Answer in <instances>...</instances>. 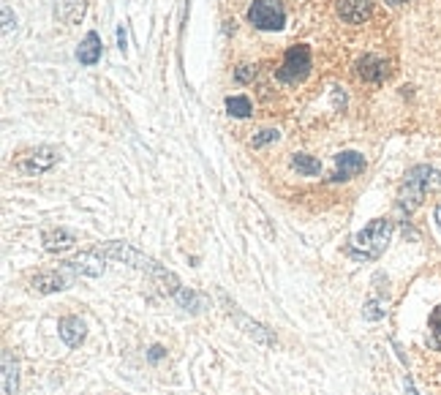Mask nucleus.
Masks as SVG:
<instances>
[{
  "instance_id": "obj_1",
  "label": "nucleus",
  "mask_w": 441,
  "mask_h": 395,
  "mask_svg": "<svg viewBox=\"0 0 441 395\" xmlns=\"http://www.w3.org/2000/svg\"><path fill=\"white\" fill-rule=\"evenodd\" d=\"M390 237H393V221L387 219L370 221L359 235H354L352 246H349V257L352 259L373 262V259H379L387 251Z\"/></svg>"
},
{
  "instance_id": "obj_2",
  "label": "nucleus",
  "mask_w": 441,
  "mask_h": 395,
  "mask_svg": "<svg viewBox=\"0 0 441 395\" xmlns=\"http://www.w3.org/2000/svg\"><path fill=\"white\" fill-rule=\"evenodd\" d=\"M433 188H441V172L436 169H431V167H414L406 180H403V188H400V208L406 210V213H411V210H417L420 205H422V199H425V194L428 191H433Z\"/></svg>"
},
{
  "instance_id": "obj_3",
  "label": "nucleus",
  "mask_w": 441,
  "mask_h": 395,
  "mask_svg": "<svg viewBox=\"0 0 441 395\" xmlns=\"http://www.w3.org/2000/svg\"><path fill=\"white\" fill-rule=\"evenodd\" d=\"M57 161H60V150H57V147H49V145H41V147L25 150V153L14 161V169H17L19 175L39 177V175H44V172H49Z\"/></svg>"
},
{
  "instance_id": "obj_4",
  "label": "nucleus",
  "mask_w": 441,
  "mask_h": 395,
  "mask_svg": "<svg viewBox=\"0 0 441 395\" xmlns=\"http://www.w3.org/2000/svg\"><path fill=\"white\" fill-rule=\"evenodd\" d=\"M95 251L104 257V259H115V262H123V264H131V267H139V270H147V273H158L161 267L153 262L150 257H144L142 251H136L133 246L129 243H120V240H109V243H101L95 246Z\"/></svg>"
},
{
  "instance_id": "obj_5",
  "label": "nucleus",
  "mask_w": 441,
  "mask_h": 395,
  "mask_svg": "<svg viewBox=\"0 0 441 395\" xmlns=\"http://www.w3.org/2000/svg\"><path fill=\"white\" fill-rule=\"evenodd\" d=\"M310 74V49L306 44L289 46L283 55V63L278 68V80L286 85H297Z\"/></svg>"
},
{
  "instance_id": "obj_6",
  "label": "nucleus",
  "mask_w": 441,
  "mask_h": 395,
  "mask_svg": "<svg viewBox=\"0 0 441 395\" xmlns=\"http://www.w3.org/2000/svg\"><path fill=\"white\" fill-rule=\"evenodd\" d=\"M248 19L251 25H256L259 30H281L283 22H286V14L278 3H270V0H256L251 8H248Z\"/></svg>"
},
{
  "instance_id": "obj_7",
  "label": "nucleus",
  "mask_w": 441,
  "mask_h": 395,
  "mask_svg": "<svg viewBox=\"0 0 441 395\" xmlns=\"http://www.w3.org/2000/svg\"><path fill=\"white\" fill-rule=\"evenodd\" d=\"M362 169H365V158H362V153H357V150H344V153L335 158V172H332V180H335V183H341V180H352V177H357Z\"/></svg>"
},
{
  "instance_id": "obj_8",
  "label": "nucleus",
  "mask_w": 441,
  "mask_h": 395,
  "mask_svg": "<svg viewBox=\"0 0 441 395\" xmlns=\"http://www.w3.org/2000/svg\"><path fill=\"white\" fill-rule=\"evenodd\" d=\"M63 267H66V270H74V273H79V275H88V278H98V275L104 273V257L93 248V251H85V254H79V257L63 262Z\"/></svg>"
},
{
  "instance_id": "obj_9",
  "label": "nucleus",
  "mask_w": 441,
  "mask_h": 395,
  "mask_svg": "<svg viewBox=\"0 0 441 395\" xmlns=\"http://www.w3.org/2000/svg\"><path fill=\"white\" fill-rule=\"evenodd\" d=\"M57 333H60V338L66 341V347L77 349V347H82V341H85V336H88V324H85V319H79V316H63L60 324H57Z\"/></svg>"
},
{
  "instance_id": "obj_10",
  "label": "nucleus",
  "mask_w": 441,
  "mask_h": 395,
  "mask_svg": "<svg viewBox=\"0 0 441 395\" xmlns=\"http://www.w3.org/2000/svg\"><path fill=\"white\" fill-rule=\"evenodd\" d=\"M220 300H223V306H226V311H229V316H234L237 319V324L251 336V338H256V341H262V344H275V338H272V333H267L265 324H259V322H251L245 313H240L237 311V306L234 303H229L223 295H220Z\"/></svg>"
},
{
  "instance_id": "obj_11",
  "label": "nucleus",
  "mask_w": 441,
  "mask_h": 395,
  "mask_svg": "<svg viewBox=\"0 0 441 395\" xmlns=\"http://www.w3.org/2000/svg\"><path fill=\"white\" fill-rule=\"evenodd\" d=\"M357 74L365 82H384L390 74V66H387V60H382L376 55H365L357 60Z\"/></svg>"
},
{
  "instance_id": "obj_12",
  "label": "nucleus",
  "mask_w": 441,
  "mask_h": 395,
  "mask_svg": "<svg viewBox=\"0 0 441 395\" xmlns=\"http://www.w3.org/2000/svg\"><path fill=\"white\" fill-rule=\"evenodd\" d=\"M66 286H68V278L57 270H44L30 281V289L36 295H55V292H63Z\"/></svg>"
},
{
  "instance_id": "obj_13",
  "label": "nucleus",
  "mask_w": 441,
  "mask_h": 395,
  "mask_svg": "<svg viewBox=\"0 0 441 395\" xmlns=\"http://www.w3.org/2000/svg\"><path fill=\"white\" fill-rule=\"evenodd\" d=\"M41 243H44V248L49 254H63V251H68V248L77 243V235L68 232V229H63V226L44 229V232H41Z\"/></svg>"
},
{
  "instance_id": "obj_14",
  "label": "nucleus",
  "mask_w": 441,
  "mask_h": 395,
  "mask_svg": "<svg viewBox=\"0 0 441 395\" xmlns=\"http://www.w3.org/2000/svg\"><path fill=\"white\" fill-rule=\"evenodd\" d=\"M88 11V0H55V19L60 25H77Z\"/></svg>"
},
{
  "instance_id": "obj_15",
  "label": "nucleus",
  "mask_w": 441,
  "mask_h": 395,
  "mask_svg": "<svg viewBox=\"0 0 441 395\" xmlns=\"http://www.w3.org/2000/svg\"><path fill=\"white\" fill-rule=\"evenodd\" d=\"M370 11H373L370 0H338V14H341V19L352 22V25L365 22V19L370 17Z\"/></svg>"
},
{
  "instance_id": "obj_16",
  "label": "nucleus",
  "mask_w": 441,
  "mask_h": 395,
  "mask_svg": "<svg viewBox=\"0 0 441 395\" xmlns=\"http://www.w3.org/2000/svg\"><path fill=\"white\" fill-rule=\"evenodd\" d=\"M77 60H79L82 66H95V63L101 60V39H98V33L90 30L88 36L82 39V44L77 49Z\"/></svg>"
},
{
  "instance_id": "obj_17",
  "label": "nucleus",
  "mask_w": 441,
  "mask_h": 395,
  "mask_svg": "<svg viewBox=\"0 0 441 395\" xmlns=\"http://www.w3.org/2000/svg\"><path fill=\"white\" fill-rule=\"evenodd\" d=\"M175 300H177V306L185 308V311H191V313H199V311H205V308H207V297H202L199 292H191V289H185V286L177 292Z\"/></svg>"
},
{
  "instance_id": "obj_18",
  "label": "nucleus",
  "mask_w": 441,
  "mask_h": 395,
  "mask_svg": "<svg viewBox=\"0 0 441 395\" xmlns=\"http://www.w3.org/2000/svg\"><path fill=\"white\" fill-rule=\"evenodd\" d=\"M3 395H17V362L11 351H3Z\"/></svg>"
},
{
  "instance_id": "obj_19",
  "label": "nucleus",
  "mask_w": 441,
  "mask_h": 395,
  "mask_svg": "<svg viewBox=\"0 0 441 395\" xmlns=\"http://www.w3.org/2000/svg\"><path fill=\"white\" fill-rule=\"evenodd\" d=\"M292 169H297L300 175L306 177H313L321 172V164L313 158V156H306V153H294L292 156Z\"/></svg>"
},
{
  "instance_id": "obj_20",
  "label": "nucleus",
  "mask_w": 441,
  "mask_h": 395,
  "mask_svg": "<svg viewBox=\"0 0 441 395\" xmlns=\"http://www.w3.org/2000/svg\"><path fill=\"white\" fill-rule=\"evenodd\" d=\"M226 112L234 118H248L251 115V101L245 95H229L226 98Z\"/></svg>"
},
{
  "instance_id": "obj_21",
  "label": "nucleus",
  "mask_w": 441,
  "mask_h": 395,
  "mask_svg": "<svg viewBox=\"0 0 441 395\" xmlns=\"http://www.w3.org/2000/svg\"><path fill=\"white\" fill-rule=\"evenodd\" d=\"M387 313V300L384 297H370L365 306H362V316L368 319V322H376V319H382Z\"/></svg>"
},
{
  "instance_id": "obj_22",
  "label": "nucleus",
  "mask_w": 441,
  "mask_h": 395,
  "mask_svg": "<svg viewBox=\"0 0 441 395\" xmlns=\"http://www.w3.org/2000/svg\"><path fill=\"white\" fill-rule=\"evenodd\" d=\"M431 341L441 351V306L433 308V313H431Z\"/></svg>"
},
{
  "instance_id": "obj_23",
  "label": "nucleus",
  "mask_w": 441,
  "mask_h": 395,
  "mask_svg": "<svg viewBox=\"0 0 441 395\" xmlns=\"http://www.w3.org/2000/svg\"><path fill=\"white\" fill-rule=\"evenodd\" d=\"M278 136H281V134L275 131V129H265V131H259L254 139H251V145H254V147H265V145H270V142H275Z\"/></svg>"
},
{
  "instance_id": "obj_24",
  "label": "nucleus",
  "mask_w": 441,
  "mask_h": 395,
  "mask_svg": "<svg viewBox=\"0 0 441 395\" xmlns=\"http://www.w3.org/2000/svg\"><path fill=\"white\" fill-rule=\"evenodd\" d=\"M17 28V17H11V6L3 3V36H8Z\"/></svg>"
},
{
  "instance_id": "obj_25",
  "label": "nucleus",
  "mask_w": 441,
  "mask_h": 395,
  "mask_svg": "<svg viewBox=\"0 0 441 395\" xmlns=\"http://www.w3.org/2000/svg\"><path fill=\"white\" fill-rule=\"evenodd\" d=\"M254 74H256L254 66H240V68H237V82H248Z\"/></svg>"
},
{
  "instance_id": "obj_26",
  "label": "nucleus",
  "mask_w": 441,
  "mask_h": 395,
  "mask_svg": "<svg viewBox=\"0 0 441 395\" xmlns=\"http://www.w3.org/2000/svg\"><path fill=\"white\" fill-rule=\"evenodd\" d=\"M164 354H167V349L156 344V347H150V351H147V360H150V362H158V360H161Z\"/></svg>"
},
{
  "instance_id": "obj_27",
  "label": "nucleus",
  "mask_w": 441,
  "mask_h": 395,
  "mask_svg": "<svg viewBox=\"0 0 441 395\" xmlns=\"http://www.w3.org/2000/svg\"><path fill=\"white\" fill-rule=\"evenodd\" d=\"M118 46H120V52L126 55V28H118Z\"/></svg>"
},
{
  "instance_id": "obj_28",
  "label": "nucleus",
  "mask_w": 441,
  "mask_h": 395,
  "mask_svg": "<svg viewBox=\"0 0 441 395\" xmlns=\"http://www.w3.org/2000/svg\"><path fill=\"white\" fill-rule=\"evenodd\" d=\"M403 385H406V395H420L417 390H414V385H411V379H409V376H406V382H403Z\"/></svg>"
},
{
  "instance_id": "obj_29",
  "label": "nucleus",
  "mask_w": 441,
  "mask_h": 395,
  "mask_svg": "<svg viewBox=\"0 0 441 395\" xmlns=\"http://www.w3.org/2000/svg\"><path fill=\"white\" fill-rule=\"evenodd\" d=\"M433 219H436V226L441 229V205L436 208V213H433Z\"/></svg>"
},
{
  "instance_id": "obj_30",
  "label": "nucleus",
  "mask_w": 441,
  "mask_h": 395,
  "mask_svg": "<svg viewBox=\"0 0 441 395\" xmlns=\"http://www.w3.org/2000/svg\"><path fill=\"white\" fill-rule=\"evenodd\" d=\"M384 3H390V6H400V3H406V0H384Z\"/></svg>"
}]
</instances>
